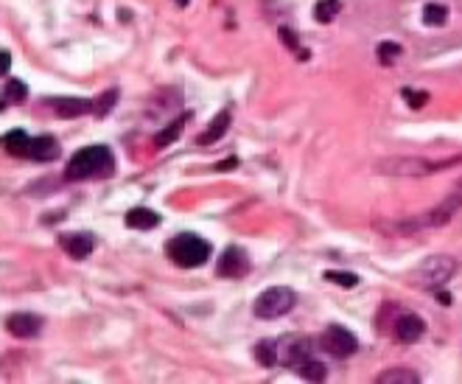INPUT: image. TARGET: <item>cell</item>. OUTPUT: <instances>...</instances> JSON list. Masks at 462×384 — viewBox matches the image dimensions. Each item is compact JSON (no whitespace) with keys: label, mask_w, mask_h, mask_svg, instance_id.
I'll return each instance as SVG.
<instances>
[{"label":"cell","mask_w":462,"mask_h":384,"mask_svg":"<svg viewBox=\"0 0 462 384\" xmlns=\"http://www.w3.org/2000/svg\"><path fill=\"white\" fill-rule=\"evenodd\" d=\"M462 211V188H457L448 199H443L435 208H428L418 216H407V219H376V230H381L384 235H412V233H423L428 227H443L448 225L457 214Z\"/></svg>","instance_id":"cell-1"},{"label":"cell","mask_w":462,"mask_h":384,"mask_svg":"<svg viewBox=\"0 0 462 384\" xmlns=\"http://www.w3.org/2000/svg\"><path fill=\"white\" fill-rule=\"evenodd\" d=\"M112 171H115V157L107 146H84L68 160L65 180L79 183V180H90V177H107Z\"/></svg>","instance_id":"cell-2"},{"label":"cell","mask_w":462,"mask_h":384,"mask_svg":"<svg viewBox=\"0 0 462 384\" xmlns=\"http://www.w3.org/2000/svg\"><path fill=\"white\" fill-rule=\"evenodd\" d=\"M462 163V155H454V157H446V160H426V157H387L376 166L378 174H387V177H428V174H437V171H446L451 166H459Z\"/></svg>","instance_id":"cell-3"},{"label":"cell","mask_w":462,"mask_h":384,"mask_svg":"<svg viewBox=\"0 0 462 384\" xmlns=\"http://www.w3.org/2000/svg\"><path fill=\"white\" fill-rule=\"evenodd\" d=\"M166 253H168V258L177 264V267L194 270V267H202V264L210 258V244L205 239H199V235H194V233H179L168 242Z\"/></svg>","instance_id":"cell-4"},{"label":"cell","mask_w":462,"mask_h":384,"mask_svg":"<svg viewBox=\"0 0 462 384\" xmlns=\"http://www.w3.org/2000/svg\"><path fill=\"white\" fill-rule=\"evenodd\" d=\"M457 272V258L454 255H428L426 261H420L415 272H412V283L418 289H440L443 283H448Z\"/></svg>","instance_id":"cell-5"},{"label":"cell","mask_w":462,"mask_h":384,"mask_svg":"<svg viewBox=\"0 0 462 384\" xmlns=\"http://www.w3.org/2000/svg\"><path fill=\"white\" fill-rule=\"evenodd\" d=\"M294 303H297V294H294L289 286H272V289L261 292L258 298H255L253 311H255V317H261V320H274V317L289 314V311L294 309Z\"/></svg>","instance_id":"cell-6"},{"label":"cell","mask_w":462,"mask_h":384,"mask_svg":"<svg viewBox=\"0 0 462 384\" xmlns=\"http://www.w3.org/2000/svg\"><path fill=\"white\" fill-rule=\"evenodd\" d=\"M322 348L331 353V357H336V359H348L350 353H356L359 340L345 326H336V322H333V326H328L322 331Z\"/></svg>","instance_id":"cell-7"},{"label":"cell","mask_w":462,"mask_h":384,"mask_svg":"<svg viewBox=\"0 0 462 384\" xmlns=\"http://www.w3.org/2000/svg\"><path fill=\"white\" fill-rule=\"evenodd\" d=\"M6 331L17 340H34L42 331V317L40 314H31V311H17L9 314L6 320Z\"/></svg>","instance_id":"cell-8"},{"label":"cell","mask_w":462,"mask_h":384,"mask_svg":"<svg viewBox=\"0 0 462 384\" xmlns=\"http://www.w3.org/2000/svg\"><path fill=\"white\" fill-rule=\"evenodd\" d=\"M216 272H219L222 278H241V275L250 272V258H246V253L238 250V247H227V250L219 255Z\"/></svg>","instance_id":"cell-9"},{"label":"cell","mask_w":462,"mask_h":384,"mask_svg":"<svg viewBox=\"0 0 462 384\" xmlns=\"http://www.w3.org/2000/svg\"><path fill=\"white\" fill-rule=\"evenodd\" d=\"M308 357H311V340H305V337H286V340H281V359L286 365L297 368Z\"/></svg>","instance_id":"cell-10"},{"label":"cell","mask_w":462,"mask_h":384,"mask_svg":"<svg viewBox=\"0 0 462 384\" xmlns=\"http://www.w3.org/2000/svg\"><path fill=\"white\" fill-rule=\"evenodd\" d=\"M31 160L37 163H53L59 157V140L53 135H37L31 138V152H28Z\"/></svg>","instance_id":"cell-11"},{"label":"cell","mask_w":462,"mask_h":384,"mask_svg":"<svg viewBox=\"0 0 462 384\" xmlns=\"http://www.w3.org/2000/svg\"><path fill=\"white\" fill-rule=\"evenodd\" d=\"M53 110L59 118H79L92 112V99H81V96H68V99H51Z\"/></svg>","instance_id":"cell-12"},{"label":"cell","mask_w":462,"mask_h":384,"mask_svg":"<svg viewBox=\"0 0 462 384\" xmlns=\"http://www.w3.org/2000/svg\"><path fill=\"white\" fill-rule=\"evenodd\" d=\"M426 331V322L418 317V314H404L398 322H395V337L400 342H418Z\"/></svg>","instance_id":"cell-13"},{"label":"cell","mask_w":462,"mask_h":384,"mask_svg":"<svg viewBox=\"0 0 462 384\" xmlns=\"http://www.w3.org/2000/svg\"><path fill=\"white\" fill-rule=\"evenodd\" d=\"M92 235H87V233H70V235H65L62 239V247L68 250V255L70 258H76V261H84L90 253H92Z\"/></svg>","instance_id":"cell-14"},{"label":"cell","mask_w":462,"mask_h":384,"mask_svg":"<svg viewBox=\"0 0 462 384\" xmlns=\"http://www.w3.org/2000/svg\"><path fill=\"white\" fill-rule=\"evenodd\" d=\"M3 149L12 155V157H28L31 152V135L23 132V129H12L3 135Z\"/></svg>","instance_id":"cell-15"},{"label":"cell","mask_w":462,"mask_h":384,"mask_svg":"<svg viewBox=\"0 0 462 384\" xmlns=\"http://www.w3.org/2000/svg\"><path fill=\"white\" fill-rule=\"evenodd\" d=\"M255 359L261 362V368H274L277 362H281V342L277 340L255 342Z\"/></svg>","instance_id":"cell-16"},{"label":"cell","mask_w":462,"mask_h":384,"mask_svg":"<svg viewBox=\"0 0 462 384\" xmlns=\"http://www.w3.org/2000/svg\"><path fill=\"white\" fill-rule=\"evenodd\" d=\"M227 129H230V112L224 110V112H219V115H216L213 121H210V127H207V129L199 135V143H202V146H210V143H216V140H219V138H222Z\"/></svg>","instance_id":"cell-17"},{"label":"cell","mask_w":462,"mask_h":384,"mask_svg":"<svg viewBox=\"0 0 462 384\" xmlns=\"http://www.w3.org/2000/svg\"><path fill=\"white\" fill-rule=\"evenodd\" d=\"M157 225H160V216L149 208H132L127 214V227H132V230H151Z\"/></svg>","instance_id":"cell-18"},{"label":"cell","mask_w":462,"mask_h":384,"mask_svg":"<svg viewBox=\"0 0 462 384\" xmlns=\"http://www.w3.org/2000/svg\"><path fill=\"white\" fill-rule=\"evenodd\" d=\"M420 373L412 368H389L378 376V384H418Z\"/></svg>","instance_id":"cell-19"},{"label":"cell","mask_w":462,"mask_h":384,"mask_svg":"<svg viewBox=\"0 0 462 384\" xmlns=\"http://www.w3.org/2000/svg\"><path fill=\"white\" fill-rule=\"evenodd\" d=\"M185 121H188V115L174 118V121H171L166 129H160L157 135H154V146H157V149H166L168 143H174V140L182 135V129H185Z\"/></svg>","instance_id":"cell-20"},{"label":"cell","mask_w":462,"mask_h":384,"mask_svg":"<svg viewBox=\"0 0 462 384\" xmlns=\"http://www.w3.org/2000/svg\"><path fill=\"white\" fill-rule=\"evenodd\" d=\"M297 373H300L305 381H322V379L328 376V368H325L320 359L308 357V359H303V362L297 365Z\"/></svg>","instance_id":"cell-21"},{"label":"cell","mask_w":462,"mask_h":384,"mask_svg":"<svg viewBox=\"0 0 462 384\" xmlns=\"http://www.w3.org/2000/svg\"><path fill=\"white\" fill-rule=\"evenodd\" d=\"M446 20H448V9L443 3H426L423 6V23L428 28H440Z\"/></svg>","instance_id":"cell-22"},{"label":"cell","mask_w":462,"mask_h":384,"mask_svg":"<svg viewBox=\"0 0 462 384\" xmlns=\"http://www.w3.org/2000/svg\"><path fill=\"white\" fill-rule=\"evenodd\" d=\"M339 9H342L339 0H320V3L314 6V20L317 23H331L339 14Z\"/></svg>","instance_id":"cell-23"},{"label":"cell","mask_w":462,"mask_h":384,"mask_svg":"<svg viewBox=\"0 0 462 384\" xmlns=\"http://www.w3.org/2000/svg\"><path fill=\"white\" fill-rule=\"evenodd\" d=\"M328 283H336V286H345V289H353L356 283H359V275H353V272H345V270H328L325 275H322Z\"/></svg>","instance_id":"cell-24"},{"label":"cell","mask_w":462,"mask_h":384,"mask_svg":"<svg viewBox=\"0 0 462 384\" xmlns=\"http://www.w3.org/2000/svg\"><path fill=\"white\" fill-rule=\"evenodd\" d=\"M115 104H118V90H104L96 101H92V112H96L99 118H104Z\"/></svg>","instance_id":"cell-25"},{"label":"cell","mask_w":462,"mask_h":384,"mask_svg":"<svg viewBox=\"0 0 462 384\" xmlns=\"http://www.w3.org/2000/svg\"><path fill=\"white\" fill-rule=\"evenodd\" d=\"M25 96H28V87H25L20 79H9V81H6V99H9L12 104L25 101Z\"/></svg>","instance_id":"cell-26"},{"label":"cell","mask_w":462,"mask_h":384,"mask_svg":"<svg viewBox=\"0 0 462 384\" xmlns=\"http://www.w3.org/2000/svg\"><path fill=\"white\" fill-rule=\"evenodd\" d=\"M281 42H283L289 51H294L300 59H308V51H303V48H300V42H297V34L292 31V28H281Z\"/></svg>","instance_id":"cell-27"},{"label":"cell","mask_w":462,"mask_h":384,"mask_svg":"<svg viewBox=\"0 0 462 384\" xmlns=\"http://www.w3.org/2000/svg\"><path fill=\"white\" fill-rule=\"evenodd\" d=\"M398 56H400V45H398V42H381V45H378V59H381V65H392Z\"/></svg>","instance_id":"cell-28"},{"label":"cell","mask_w":462,"mask_h":384,"mask_svg":"<svg viewBox=\"0 0 462 384\" xmlns=\"http://www.w3.org/2000/svg\"><path fill=\"white\" fill-rule=\"evenodd\" d=\"M404 99H407V104L412 107V110H420V107H426V101H428V93L426 90H404Z\"/></svg>","instance_id":"cell-29"},{"label":"cell","mask_w":462,"mask_h":384,"mask_svg":"<svg viewBox=\"0 0 462 384\" xmlns=\"http://www.w3.org/2000/svg\"><path fill=\"white\" fill-rule=\"evenodd\" d=\"M9 71H12V53L0 51V76H9Z\"/></svg>","instance_id":"cell-30"},{"label":"cell","mask_w":462,"mask_h":384,"mask_svg":"<svg viewBox=\"0 0 462 384\" xmlns=\"http://www.w3.org/2000/svg\"><path fill=\"white\" fill-rule=\"evenodd\" d=\"M435 298H437V303H443V306H451V294H448V292H440V289H437V294H435Z\"/></svg>","instance_id":"cell-31"},{"label":"cell","mask_w":462,"mask_h":384,"mask_svg":"<svg viewBox=\"0 0 462 384\" xmlns=\"http://www.w3.org/2000/svg\"><path fill=\"white\" fill-rule=\"evenodd\" d=\"M235 166H238V160H235V157H230V160L219 163V166H216V168H219V171H230V168H235Z\"/></svg>","instance_id":"cell-32"},{"label":"cell","mask_w":462,"mask_h":384,"mask_svg":"<svg viewBox=\"0 0 462 384\" xmlns=\"http://www.w3.org/2000/svg\"><path fill=\"white\" fill-rule=\"evenodd\" d=\"M177 6H182V9H185V6H188V0H177Z\"/></svg>","instance_id":"cell-33"},{"label":"cell","mask_w":462,"mask_h":384,"mask_svg":"<svg viewBox=\"0 0 462 384\" xmlns=\"http://www.w3.org/2000/svg\"><path fill=\"white\" fill-rule=\"evenodd\" d=\"M3 110H6V101H3V99H0V112H3Z\"/></svg>","instance_id":"cell-34"},{"label":"cell","mask_w":462,"mask_h":384,"mask_svg":"<svg viewBox=\"0 0 462 384\" xmlns=\"http://www.w3.org/2000/svg\"><path fill=\"white\" fill-rule=\"evenodd\" d=\"M457 188H462V180H459V183H457Z\"/></svg>","instance_id":"cell-35"}]
</instances>
